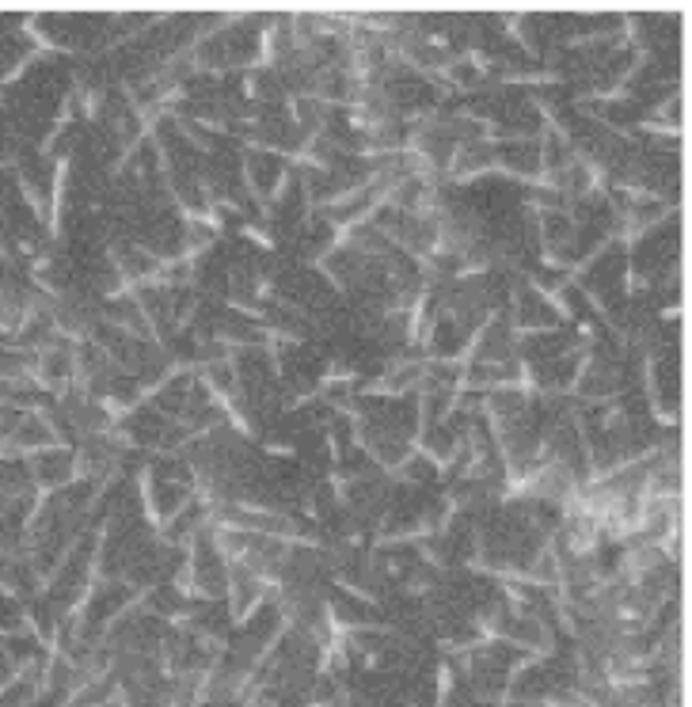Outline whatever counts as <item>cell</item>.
Returning <instances> with one entry per match:
<instances>
[{"mask_svg":"<svg viewBox=\"0 0 692 707\" xmlns=\"http://www.w3.org/2000/svg\"><path fill=\"white\" fill-rule=\"evenodd\" d=\"M39 464H35V476L39 483H50V487H58L65 479L77 476V464H73V453H65V449H39Z\"/></svg>","mask_w":692,"mask_h":707,"instance_id":"cell-1","label":"cell"}]
</instances>
